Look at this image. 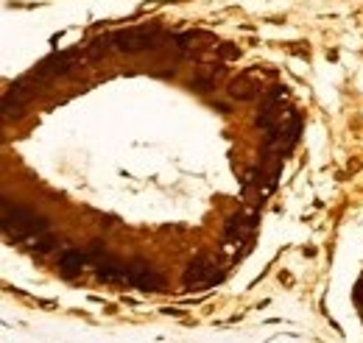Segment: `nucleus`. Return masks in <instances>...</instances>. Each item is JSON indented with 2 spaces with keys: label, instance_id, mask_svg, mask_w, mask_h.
<instances>
[{
  "label": "nucleus",
  "instance_id": "obj_1",
  "mask_svg": "<svg viewBox=\"0 0 363 343\" xmlns=\"http://www.w3.org/2000/svg\"><path fill=\"white\" fill-rule=\"evenodd\" d=\"M40 232H48V220L43 215H37L23 204H11L9 198L3 201V235L9 240L26 243L28 237H34Z\"/></svg>",
  "mask_w": 363,
  "mask_h": 343
},
{
  "label": "nucleus",
  "instance_id": "obj_2",
  "mask_svg": "<svg viewBox=\"0 0 363 343\" xmlns=\"http://www.w3.org/2000/svg\"><path fill=\"white\" fill-rule=\"evenodd\" d=\"M115 40V50L121 53H145V50H160L165 47V43H171L174 37H168L160 26H135V28H121L112 34Z\"/></svg>",
  "mask_w": 363,
  "mask_h": 343
},
{
  "label": "nucleus",
  "instance_id": "obj_3",
  "mask_svg": "<svg viewBox=\"0 0 363 343\" xmlns=\"http://www.w3.org/2000/svg\"><path fill=\"white\" fill-rule=\"evenodd\" d=\"M221 279V274H218V262L210 257V254H199V257H193L187 262V268H184V274H182V285L190 291H196V288H210V285H216Z\"/></svg>",
  "mask_w": 363,
  "mask_h": 343
},
{
  "label": "nucleus",
  "instance_id": "obj_4",
  "mask_svg": "<svg viewBox=\"0 0 363 343\" xmlns=\"http://www.w3.org/2000/svg\"><path fill=\"white\" fill-rule=\"evenodd\" d=\"M255 229H257V210H240L227 220L224 237L232 246H240L255 235Z\"/></svg>",
  "mask_w": 363,
  "mask_h": 343
},
{
  "label": "nucleus",
  "instance_id": "obj_5",
  "mask_svg": "<svg viewBox=\"0 0 363 343\" xmlns=\"http://www.w3.org/2000/svg\"><path fill=\"white\" fill-rule=\"evenodd\" d=\"M229 98L232 101H240V103H249V101H257L263 95V84H260V70H246L240 73L235 81H229Z\"/></svg>",
  "mask_w": 363,
  "mask_h": 343
},
{
  "label": "nucleus",
  "instance_id": "obj_6",
  "mask_svg": "<svg viewBox=\"0 0 363 343\" xmlns=\"http://www.w3.org/2000/svg\"><path fill=\"white\" fill-rule=\"evenodd\" d=\"M129 285L154 293V291H162V276H160L148 262L132 259V262H129Z\"/></svg>",
  "mask_w": 363,
  "mask_h": 343
},
{
  "label": "nucleus",
  "instance_id": "obj_7",
  "mask_svg": "<svg viewBox=\"0 0 363 343\" xmlns=\"http://www.w3.org/2000/svg\"><path fill=\"white\" fill-rule=\"evenodd\" d=\"M84 268H92V254L90 249L82 252V249H65L62 257H59V271L65 276H79Z\"/></svg>",
  "mask_w": 363,
  "mask_h": 343
},
{
  "label": "nucleus",
  "instance_id": "obj_8",
  "mask_svg": "<svg viewBox=\"0 0 363 343\" xmlns=\"http://www.w3.org/2000/svg\"><path fill=\"white\" fill-rule=\"evenodd\" d=\"M112 47H115L112 34H109V37H98V40H92V43L84 47V59H87V62H101Z\"/></svg>",
  "mask_w": 363,
  "mask_h": 343
},
{
  "label": "nucleus",
  "instance_id": "obj_9",
  "mask_svg": "<svg viewBox=\"0 0 363 343\" xmlns=\"http://www.w3.org/2000/svg\"><path fill=\"white\" fill-rule=\"evenodd\" d=\"M26 246L31 249V252H40V254H48V252H53L56 246H59V240H56V235L48 229V232H40V235H34V237H28L26 240Z\"/></svg>",
  "mask_w": 363,
  "mask_h": 343
},
{
  "label": "nucleus",
  "instance_id": "obj_10",
  "mask_svg": "<svg viewBox=\"0 0 363 343\" xmlns=\"http://www.w3.org/2000/svg\"><path fill=\"white\" fill-rule=\"evenodd\" d=\"M218 50H221V56H224V59H238V56H240V50H238L235 45H229V43L218 45Z\"/></svg>",
  "mask_w": 363,
  "mask_h": 343
}]
</instances>
